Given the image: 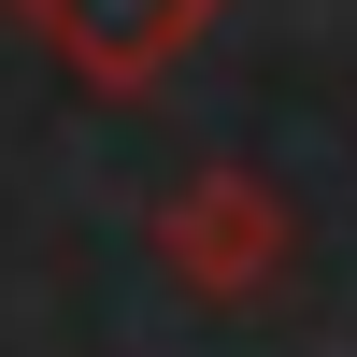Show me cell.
Instances as JSON below:
<instances>
[{"instance_id": "1", "label": "cell", "mask_w": 357, "mask_h": 357, "mask_svg": "<svg viewBox=\"0 0 357 357\" xmlns=\"http://www.w3.org/2000/svg\"><path fill=\"white\" fill-rule=\"evenodd\" d=\"M29 15H43L57 43L100 72V86H143V72H158V57L200 29V15H215V0H29Z\"/></svg>"}, {"instance_id": "2", "label": "cell", "mask_w": 357, "mask_h": 357, "mask_svg": "<svg viewBox=\"0 0 357 357\" xmlns=\"http://www.w3.org/2000/svg\"><path fill=\"white\" fill-rule=\"evenodd\" d=\"M272 200H257V186H200L186 200V215H172V243H186V272L200 286H243V272H272Z\"/></svg>"}]
</instances>
